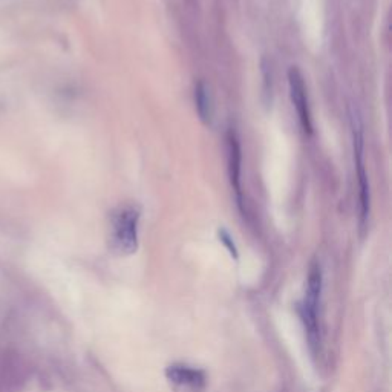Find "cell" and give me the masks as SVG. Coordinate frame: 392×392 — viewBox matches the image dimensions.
<instances>
[{
  "label": "cell",
  "mask_w": 392,
  "mask_h": 392,
  "mask_svg": "<svg viewBox=\"0 0 392 392\" xmlns=\"http://www.w3.org/2000/svg\"><path fill=\"white\" fill-rule=\"evenodd\" d=\"M288 83H290L291 102H293L295 104L299 120H301V124L304 127V131L308 135H311L312 124H311L308 97H306V88H305L302 74L299 73V69L291 68L288 71Z\"/></svg>",
  "instance_id": "5b68a950"
},
{
  "label": "cell",
  "mask_w": 392,
  "mask_h": 392,
  "mask_svg": "<svg viewBox=\"0 0 392 392\" xmlns=\"http://www.w3.org/2000/svg\"><path fill=\"white\" fill-rule=\"evenodd\" d=\"M353 137H354V158L355 167H357V178L360 185V216L362 224L365 223L369 215V183L365 170V160H363V133L362 126L357 117H353Z\"/></svg>",
  "instance_id": "277c9868"
},
{
  "label": "cell",
  "mask_w": 392,
  "mask_h": 392,
  "mask_svg": "<svg viewBox=\"0 0 392 392\" xmlns=\"http://www.w3.org/2000/svg\"><path fill=\"white\" fill-rule=\"evenodd\" d=\"M195 102H196V111L199 113L205 124H209L212 121V100L209 89L205 86L204 82H199L195 88Z\"/></svg>",
  "instance_id": "52a82bcc"
},
{
  "label": "cell",
  "mask_w": 392,
  "mask_h": 392,
  "mask_svg": "<svg viewBox=\"0 0 392 392\" xmlns=\"http://www.w3.org/2000/svg\"><path fill=\"white\" fill-rule=\"evenodd\" d=\"M229 170H230V180H232V185L233 189L236 190V195H238V201L241 204V147H239V142L234 137V133H229Z\"/></svg>",
  "instance_id": "8992f818"
},
{
  "label": "cell",
  "mask_w": 392,
  "mask_h": 392,
  "mask_svg": "<svg viewBox=\"0 0 392 392\" xmlns=\"http://www.w3.org/2000/svg\"><path fill=\"white\" fill-rule=\"evenodd\" d=\"M140 210L124 205L113 213L111 221V247L118 254H132L138 248Z\"/></svg>",
  "instance_id": "6da1fadb"
},
{
  "label": "cell",
  "mask_w": 392,
  "mask_h": 392,
  "mask_svg": "<svg viewBox=\"0 0 392 392\" xmlns=\"http://www.w3.org/2000/svg\"><path fill=\"white\" fill-rule=\"evenodd\" d=\"M166 379L176 392H203L205 389V374L194 366L174 363L166 368Z\"/></svg>",
  "instance_id": "3957f363"
},
{
  "label": "cell",
  "mask_w": 392,
  "mask_h": 392,
  "mask_svg": "<svg viewBox=\"0 0 392 392\" xmlns=\"http://www.w3.org/2000/svg\"><path fill=\"white\" fill-rule=\"evenodd\" d=\"M219 238H221V241H223V242H224L225 247H227V248H229V250H230V253H232V254L238 256V253H236V248H234V244H233L232 238L229 236V233H227L225 230H221V232H219Z\"/></svg>",
  "instance_id": "ba28073f"
},
{
  "label": "cell",
  "mask_w": 392,
  "mask_h": 392,
  "mask_svg": "<svg viewBox=\"0 0 392 392\" xmlns=\"http://www.w3.org/2000/svg\"><path fill=\"white\" fill-rule=\"evenodd\" d=\"M322 293V272L319 263H312L306 282L305 299L302 304V319L305 324L306 336L312 351H317L320 345V331H319V301Z\"/></svg>",
  "instance_id": "7a4b0ae2"
}]
</instances>
